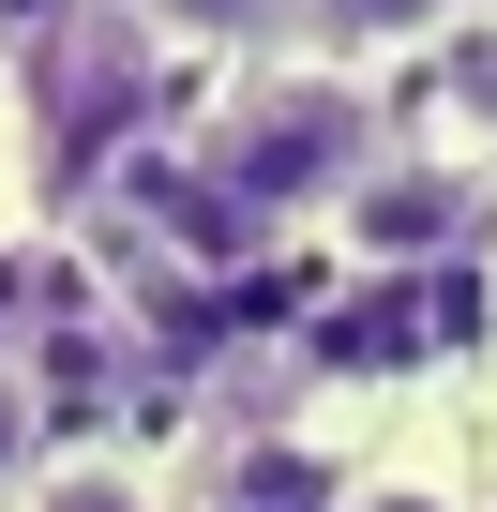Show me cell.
<instances>
[{
    "label": "cell",
    "mask_w": 497,
    "mask_h": 512,
    "mask_svg": "<svg viewBox=\"0 0 497 512\" xmlns=\"http://www.w3.org/2000/svg\"><path fill=\"white\" fill-rule=\"evenodd\" d=\"M181 76H196V61L151 31V0H61V16H31V31H16V121H31V166H46L61 196H91L121 151L166 136Z\"/></svg>",
    "instance_id": "cell-1"
},
{
    "label": "cell",
    "mask_w": 497,
    "mask_h": 512,
    "mask_svg": "<svg viewBox=\"0 0 497 512\" xmlns=\"http://www.w3.org/2000/svg\"><path fill=\"white\" fill-rule=\"evenodd\" d=\"M332 241L362 272H437V256L497 241V151L437 136V121H392V151L362 166V196L332 211Z\"/></svg>",
    "instance_id": "cell-2"
},
{
    "label": "cell",
    "mask_w": 497,
    "mask_h": 512,
    "mask_svg": "<svg viewBox=\"0 0 497 512\" xmlns=\"http://www.w3.org/2000/svg\"><path fill=\"white\" fill-rule=\"evenodd\" d=\"M482 16H497V0H302V61H347V76L392 91V61H437Z\"/></svg>",
    "instance_id": "cell-3"
},
{
    "label": "cell",
    "mask_w": 497,
    "mask_h": 512,
    "mask_svg": "<svg viewBox=\"0 0 497 512\" xmlns=\"http://www.w3.org/2000/svg\"><path fill=\"white\" fill-rule=\"evenodd\" d=\"M16 512H181V482H151V452H121V437H61V467Z\"/></svg>",
    "instance_id": "cell-4"
},
{
    "label": "cell",
    "mask_w": 497,
    "mask_h": 512,
    "mask_svg": "<svg viewBox=\"0 0 497 512\" xmlns=\"http://www.w3.org/2000/svg\"><path fill=\"white\" fill-rule=\"evenodd\" d=\"M151 31L226 76V61H287L302 46V0H151Z\"/></svg>",
    "instance_id": "cell-5"
},
{
    "label": "cell",
    "mask_w": 497,
    "mask_h": 512,
    "mask_svg": "<svg viewBox=\"0 0 497 512\" xmlns=\"http://www.w3.org/2000/svg\"><path fill=\"white\" fill-rule=\"evenodd\" d=\"M46 467H61V407H46L31 347H0V512H16V497H31Z\"/></svg>",
    "instance_id": "cell-6"
},
{
    "label": "cell",
    "mask_w": 497,
    "mask_h": 512,
    "mask_svg": "<svg viewBox=\"0 0 497 512\" xmlns=\"http://www.w3.org/2000/svg\"><path fill=\"white\" fill-rule=\"evenodd\" d=\"M332 512H482V497L452 482V452H377V467L332 482Z\"/></svg>",
    "instance_id": "cell-7"
},
{
    "label": "cell",
    "mask_w": 497,
    "mask_h": 512,
    "mask_svg": "<svg viewBox=\"0 0 497 512\" xmlns=\"http://www.w3.org/2000/svg\"><path fill=\"white\" fill-rule=\"evenodd\" d=\"M31 16H61V0H0V31H31Z\"/></svg>",
    "instance_id": "cell-8"
},
{
    "label": "cell",
    "mask_w": 497,
    "mask_h": 512,
    "mask_svg": "<svg viewBox=\"0 0 497 512\" xmlns=\"http://www.w3.org/2000/svg\"><path fill=\"white\" fill-rule=\"evenodd\" d=\"M482 512H497V497H482Z\"/></svg>",
    "instance_id": "cell-9"
}]
</instances>
